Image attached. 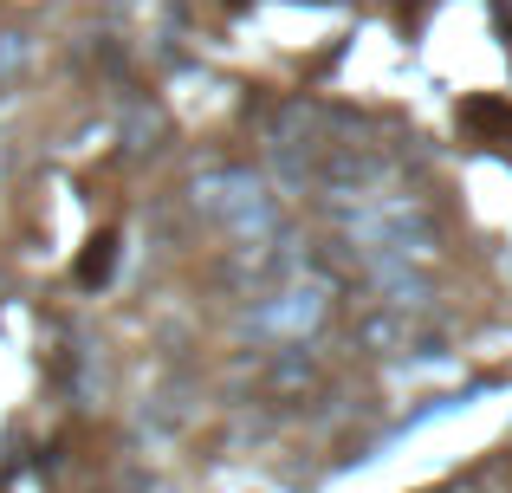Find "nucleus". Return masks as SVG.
I'll use <instances>...</instances> for the list:
<instances>
[{"mask_svg":"<svg viewBox=\"0 0 512 493\" xmlns=\"http://www.w3.org/2000/svg\"><path fill=\"white\" fill-rule=\"evenodd\" d=\"M195 215L208 228H221L234 247H260L279 234V208L253 169H208L195 182Z\"/></svg>","mask_w":512,"mask_h":493,"instance_id":"nucleus-1","label":"nucleus"},{"mask_svg":"<svg viewBox=\"0 0 512 493\" xmlns=\"http://www.w3.org/2000/svg\"><path fill=\"white\" fill-rule=\"evenodd\" d=\"M325 312H331V279L292 273V279H279L273 292H260V305L247 312V338H260V344H299L305 331L325 325Z\"/></svg>","mask_w":512,"mask_h":493,"instance_id":"nucleus-2","label":"nucleus"},{"mask_svg":"<svg viewBox=\"0 0 512 493\" xmlns=\"http://www.w3.org/2000/svg\"><path fill=\"white\" fill-rule=\"evenodd\" d=\"M20 65H26V39L20 33H0V78L20 72Z\"/></svg>","mask_w":512,"mask_h":493,"instance_id":"nucleus-3","label":"nucleus"}]
</instances>
